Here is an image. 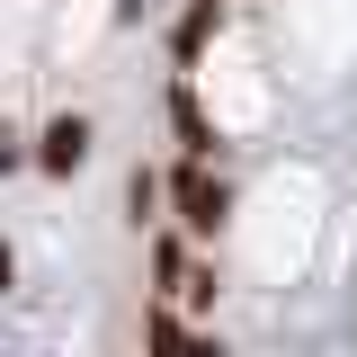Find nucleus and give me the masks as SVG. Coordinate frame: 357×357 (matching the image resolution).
Masks as SVG:
<instances>
[{
  "label": "nucleus",
  "mask_w": 357,
  "mask_h": 357,
  "mask_svg": "<svg viewBox=\"0 0 357 357\" xmlns=\"http://www.w3.org/2000/svg\"><path fill=\"white\" fill-rule=\"evenodd\" d=\"M0 170H36V134H18L0 116Z\"/></svg>",
  "instance_id": "8"
},
{
  "label": "nucleus",
  "mask_w": 357,
  "mask_h": 357,
  "mask_svg": "<svg viewBox=\"0 0 357 357\" xmlns=\"http://www.w3.org/2000/svg\"><path fill=\"white\" fill-rule=\"evenodd\" d=\"M197 250H206V241H188L178 223L143 232V268H152V304H178V295H188V277H197Z\"/></svg>",
  "instance_id": "4"
},
{
  "label": "nucleus",
  "mask_w": 357,
  "mask_h": 357,
  "mask_svg": "<svg viewBox=\"0 0 357 357\" xmlns=\"http://www.w3.org/2000/svg\"><path fill=\"white\" fill-rule=\"evenodd\" d=\"M170 223L188 241H215L223 223H232V178H223L215 161H178L170 170Z\"/></svg>",
  "instance_id": "1"
},
{
  "label": "nucleus",
  "mask_w": 357,
  "mask_h": 357,
  "mask_svg": "<svg viewBox=\"0 0 357 357\" xmlns=\"http://www.w3.org/2000/svg\"><path fill=\"white\" fill-rule=\"evenodd\" d=\"M126 223L134 232H161V223H170V170H152V161L126 170Z\"/></svg>",
  "instance_id": "7"
},
{
  "label": "nucleus",
  "mask_w": 357,
  "mask_h": 357,
  "mask_svg": "<svg viewBox=\"0 0 357 357\" xmlns=\"http://www.w3.org/2000/svg\"><path fill=\"white\" fill-rule=\"evenodd\" d=\"M143 357H232V349H223V331H206L197 312L143 304Z\"/></svg>",
  "instance_id": "3"
},
{
  "label": "nucleus",
  "mask_w": 357,
  "mask_h": 357,
  "mask_svg": "<svg viewBox=\"0 0 357 357\" xmlns=\"http://www.w3.org/2000/svg\"><path fill=\"white\" fill-rule=\"evenodd\" d=\"M0 295H18V250L0 241Z\"/></svg>",
  "instance_id": "9"
},
{
  "label": "nucleus",
  "mask_w": 357,
  "mask_h": 357,
  "mask_svg": "<svg viewBox=\"0 0 357 357\" xmlns=\"http://www.w3.org/2000/svg\"><path fill=\"white\" fill-rule=\"evenodd\" d=\"M215 27H223V0H188V9L170 18V63H178V72H197V63H206Z\"/></svg>",
  "instance_id": "6"
},
{
  "label": "nucleus",
  "mask_w": 357,
  "mask_h": 357,
  "mask_svg": "<svg viewBox=\"0 0 357 357\" xmlns=\"http://www.w3.org/2000/svg\"><path fill=\"white\" fill-rule=\"evenodd\" d=\"M170 134H178V161H215L223 152V134H215V116L197 107V81H188V72H170Z\"/></svg>",
  "instance_id": "5"
},
{
  "label": "nucleus",
  "mask_w": 357,
  "mask_h": 357,
  "mask_svg": "<svg viewBox=\"0 0 357 357\" xmlns=\"http://www.w3.org/2000/svg\"><path fill=\"white\" fill-rule=\"evenodd\" d=\"M89 161H98V116L89 107H54L36 126V170L45 178H81Z\"/></svg>",
  "instance_id": "2"
}]
</instances>
